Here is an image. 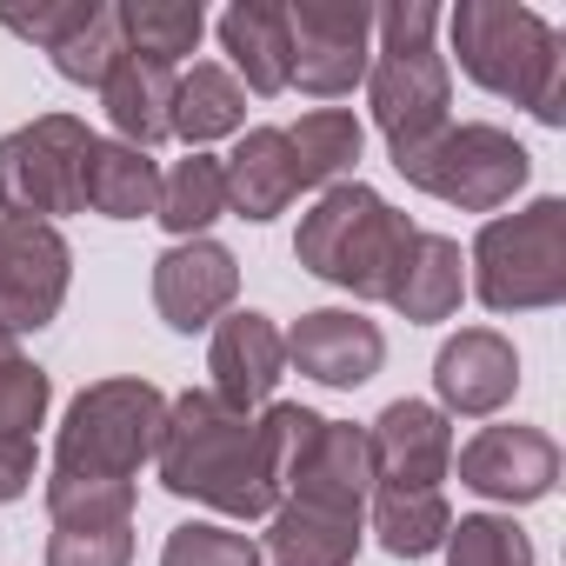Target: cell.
Masks as SVG:
<instances>
[{
	"label": "cell",
	"mask_w": 566,
	"mask_h": 566,
	"mask_svg": "<svg viewBox=\"0 0 566 566\" xmlns=\"http://www.w3.org/2000/svg\"><path fill=\"white\" fill-rule=\"evenodd\" d=\"M120 54H127V41H120V8H114V0H87L81 21L48 48L54 74H61V81H74V87H101V81L114 74V61H120Z\"/></svg>",
	"instance_id": "f1b7e54d"
},
{
	"label": "cell",
	"mask_w": 566,
	"mask_h": 566,
	"mask_svg": "<svg viewBox=\"0 0 566 566\" xmlns=\"http://www.w3.org/2000/svg\"><path fill=\"white\" fill-rule=\"evenodd\" d=\"M367 526L380 533V546L394 559H427L440 553L447 526H453V506L440 486H374L367 493Z\"/></svg>",
	"instance_id": "d4e9b609"
},
{
	"label": "cell",
	"mask_w": 566,
	"mask_h": 566,
	"mask_svg": "<svg viewBox=\"0 0 566 566\" xmlns=\"http://www.w3.org/2000/svg\"><path fill=\"white\" fill-rule=\"evenodd\" d=\"M174 67L160 61H140V54H120L114 74L101 81V107H107V127L114 140L154 154L160 140H174Z\"/></svg>",
	"instance_id": "7402d4cb"
},
{
	"label": "cell",
	"mask_w": 566,
	"mask_h": 566,
	"mask_svg": "<svg viewBox=\"0 0 566 566\" xmlns=\"http://www.w3.org/2000/svg\"><path fill=\"white\" fill-rule=\"evenodd\" d=\"M287 54L294 81L314 101H340L367 81L374 61V8L367 0H294L287 8Z\"/></svg>",
	"instance_id": "30bf717a"
},
{
	"label": "cell",
	"mask_w": 566,
	"mask_h": 566,
	"mask_svg": "<svg viewBox=\"0 0 566 566\" xmlns=\"http://www.w3.org/2000/svg\"><path fill=\"white\" fill-rule=\"evenodd\" d=\"M220 174H227V213H240L253 227L301 200V167H294L287 127H247L233 140V154L220 160Z\"/></svg>",
	"instance_id": "d6986e66"
},
{
	"label": "cell",
	"mask_w": 566,
	"mask_h": 566,
	"mask_svg": "<svg viewBox=\"0 0 566 566\" xmlns=\"http://www.w3.org/2000/svg\"><path fill=\"white\" fill-rule=\"evenodd\" d=\"M453 467H460V486H473L480 500L533 506V500H546L553 480H559V447H553L546 427L506 420V427H480V433L453 453Z\"/></svg>",
	"instance_id": "4fadbf2b"
},
{
	"label": "cell",
	"mask_w": 566,
	"mask_h": 566,
	"mask_svg": "<svg viewBox=\"0 0 566 566\" xmlns=\"http://www.w3.org/2000/svg\"><path fill=\"white\" fill-rule=\"evenodd\" d=\"M154 473L174 500H200L227 520H266L280 506V480H273L260 420L227 407L213 387H187L167 400Z\"/></svg>",
	"instance_id": "7a4b0ae2"
},
{
	"label": "cell",
	"mask_w": 566,
	"mask_h": 566,
	"mask_svg": "<svg viewBox=\"0 0 566 566\" xmlns=\"http://www.w3.org/2000/svg\"><path fill=\"white\" fill-rule=\"evenodd\" d=\"M81 207H94L101 220H147L160 207V160L127 140L94 134L87 167H81Z\"/></svg>",
	"instance_id": "603a6c76"
},
{
	"label": "cell",
	"mask_w": 566,
	"mask_h": 566,
	"mask_svg": "<svg viewBox=\"0 0 566 566\" xmlns=\"http://www.w3.org/2000/svg\"><path fill=\"white\" fill-rule=\"evenodd\" d=\"M74 247L61 227L41 220H0V334H41L67 307Z\"/></svg>",
	"instance_id": "7c38bea8"
},
{
	"label": "cell",
	"mask_w": 566,
	"mask_h": 566,
	"mask_svg": "<svg viewBox=\"0 0 566 566\" xmlns=\"http://www.w3.org/2000/svg\"><path fill=\"white\" fill-rule=\"evenodd\" d=\"M367 493H374L367 427L321 413L314 440L280 480V506L266 513L260 566H354L367 533Z\"/></svg>",
	"instance_id": "6da1fadb"
},
{
	"label": "cell",
	"mask_w": 566,
	"mask_h": 566,
	"mask_svg": "<svg viewBox=\"0 0 566 566\" xmlns=\"http://www.w3.org/2000/svg\"><path fill=\"white\" fill-rule=\"evenodd\" d=\"M280 340H287V367L294 374H307L321 387H340V394L367 387L380 374V360H387V334L367 314H354V307H314Z\"/></svg>",
	"instance_id": "9a60e30c"
},
{
	"label": "cell",
	"mask_w": 566,
	"mask_h": 566,
	"mask_svg": "<svg viewBox=\"0 0 566 566\" xmlns=\"http://www.w3.org/2000/svg\"><path fill=\"white\" fill-rule=\"evenodd\" d=\"M167 427V394L140 374L94 380L74 394L61 433H54V473L61 480H101V486H134V473L154 460Z\"/></svg>",
	"instance_id": "8992f818"
},
{
	"label": "cell",
	"mask_w": 566,
	"mask_h": 566,
	"mask_svg": "<svg viewBox=\"0 0 566 566\" xmlns=\"http://www.w3.org/2000/svg\"><path fill=\"white\" fill-rule=\"evenodd\" d=\"M374 486H440L453 473V420L433 400H394L367 427Z\"/></svg>",
	"instance_id": "e0dca14e"
},
{
	"label": "cell",
	"mask_w": 566,
	"mask_h": 566,
	"mask_svg": "<svg viewBox=\"0 0 566 566\" xmlns=\"http://www.w3.org/2000/svg\"><path fill=\"white\" fill-rule=\"evenodd\" d=\"M440 34L453 41L447 67L460 61L473 87L526 107L539 127H566V41L553 21L513 8V0H460L447 8Z\"/></svg>",
	"instance_id": "3957f363"
},
{
	"label": "cell",
	"mask_w": 566,
	"mask_h": 566,
	"mask_svg": "<svg viewBox=\"0 0 566 566\" xmlns=\"http://www.w3.org/2000/svg\"><path fill=\"white\" fill-rule=\"evenodd\" d=\"M220 54H227V74L273 101L287 94L294 81V54H287V8H273V0H233V8L220 14Z\"/></svg>",
	"instance_id": "44dd1931"
},
{
	"label": "cell",
	"mask_w": 566,
	"mask_h": 566,
	"mask_svg": "<svg viewBox=\"0 0 566 566\" xmlns=\"http://www.w3.org/2000/svg\"><path fill=\"white\" fill-rule=\"evenodd\" d=\"M287 147H294V167H301V193H327V187H340L354 174L367 134H360V120L347 107H314V114H301L287 127Z\"/></svg>",
	"instance_id": "484cf974"
},
{
	"label": "cell",
	"mask_w": 566,
	"mask_h": 566,
	"mask_svg": "<svg viewBox=\"0 0 566 566\" xmlns=\"http://www.w3.org/2000/svg\"><path fill=\"white\" fill-rule=\"evenodd\" d=\"M41 473V447L34 440H0V506H14Z\"/></svg>",
	"instance_id": "836d02e7"
},
{
	"label": "cell",
	"mask_w": 566,
	"mask_h": 566,
	"mask_svg": "<svg viewBox=\"0 0 566 566\" xmlns=\"http://www.w3.org/2000/svg\"><path fill=\"white\" fill-rule=\"evenodd\" d=\"M227 134H247V87L220 61L180 67V81H174V140H187L193 154H207Z\"/></svg>",
	"instance_id": "cb8c5ba5"
},
{
	"label": "cell",
	"mask_w": 566,
	"mask_h": 566,
	"mask_svg": "<svg viewBox=\"0 0 566 566\" xmlns=\"http://www.w3.org/2000/svg\"><path fill=\"white\" fill-rule=\"evenodd\" d=\"M467 301V260H460V240L447 233H427L413 227L394 280H387V307L413 327H433V321H453Z\"/></svg>",
	"instance_id": "ffe728a7"
},
{
	"label": "cell",
	"mask_w": 566,
	"mask_h": 566,
	"mask_svg": "<svg viewBox=\"0 0 566 566\" xmlns=\"http://www.w3.org/2000/svg\"><path fill=\"white\" fill-rule=\"evenodd\" d=\"M227 213V174L213 154H187L174 174H160V207L154 220L174 233V240H207V227Z\"/></svg>",
	"instance_id": "83f0119b"
},
{
	"label": "cell",
	"mask_w": 566,
	"mask_h": 566,
	"mask_svg": "<svg viewBox=\"0 0 566 566\" xmlns=\"http://www.w3.org/2000/svg\"><path fill=\"white\" fill-rule=\"evenodd\" d=\"M433 394H440V413H467V420H486L500 413L513 394H520V354L500 327H460L440 354H433Z\"/></svg>",
	"instance_id": "2e32d148"
},
{
	"label": "cell",
	"mask_w": 566,
	"mask_h": 566,
	"mask_svg": "<svg viewBox=\"0 0 566 566\" xmlns=\"http://www.w3.org/2000/svg\"><path fill=\"white\" fill-rule=\"evenodd\" d=\"M48 407H54L48 367H34L14 334H0V440H34V427H48Z\"/></svg>",
	"instance_id": "f546056e"
},
{
	"label": "cell",
	"mask_w": 566,
	"mask_h": 566,
	"mask_svg": "<svg viewBox=\"0 0 566 566\" xmlns=\"http://www.w3.org/2000/svg\"><path fill=\"white\" fill-rule=\"evenodd\" d=\"M81 8H87V0H34V8H0V28H8V34H21V41H34L41 54L81 21Z\"/></svg>",
	"instance_id": "d6a6232c"
},
{
	"label": "cell",
	"mask_w": 566,
	"mask_h": 566,
	"mask_svg": "<svg viewBox=\"0 0 566 566\" xmlns=\"http://www.w3.org/2000/svg\"><path fill=\"white\" fill-rule=\"evenodd\" d=\"M200 34H207L200 0H120V41L140 61H160L180 74V61L200 48Z\"/></svg>",
	"instance_id": "4316f807"
},
{
	"label": "cell",
	"mask_w": 566,
	"mask_h": 566,
	"mask_svg": "<svg viewBox=\"0 0 566 566\" xmlns=\"http://www.w3.org/2000/svg\"><path fill=\"white\" fill-rule=\"evenodd\" d=\"M394 167L407 174V187H420V193H433L460 213H500L526 187L533 154L493 120H447L433 140H420Z\"/></svg>",
	"instance_id": "ba28073f"
},
{
	"label": "cell",
	"mask_w": 566,
	"mask_h": 566,
	"mask_svg": "<svg viewBox=\"0 0 566 566\" xmlns=\"http://www.w3.org/2000/svg\"><path fill=\"white\" fill-rule=\"evenodd\" d=\"M473 294L493 314H539L566 301V200L539 193L520 213H493L473 233Z\"/></svg>",
	"instance_id": "52a82bcc"
},
{
	"label": "cell",
	"mask_w": 566,
	"mask_h": 566,
	"mask_svg": "<svg viewBox=\"0 0 566 566\" xmlns=\"http://www.w3.org/2000/svg\"><path fill=\"white\" fill-rule=\"evenodd\" d=\"M48 566H134V486L48 473Z\"/></svg>",
	"instance_id": "8fae6325"
},
{
	"label": "cell",
	"mask_w": 566,
	"mask_h": 566,
	"mask_svg": "<svg viewBox=\"0 0 566 566\" xmlns=\"http://www.w3.org/2000/svg\"><path fill=\"white\" fill-rule=\"evenodd\" d=\"M160 566H260V539H247L220 520H187L167 533Z\"/></svg>",
	"instance_id": "1f68e13d"
},
{
	"label": "cell",
	"mask_w": 566,
	"mask_h": 566,
	"mask_svg": "<svg viewBox=\"0 0 566 566\" xmlns=\"http://www.w3.org/2000/svg\"><path fill=\"white\" fill-rule=\"evenodd\" d=\"M207 374H213V394L240 413L266 407L280 374H287V340H280V327L253 307H233L213 321V347H207Z\"/></svg>",
	"instance_id": "ac0fdd59"
},
{
	"label": "cell",
	"mask_w": 566,
	"mask_h": 566,
	"mask_svg": "<svg viewBox=\"0 0 566 566\" xmlns=\"http://www.w3.org/2000/svg\"><path fill=\"white\" fill-rule=\"evenodd\" d=\"M407 240H413V220L387 193H374L367 180H340L301 213L294 260L354 301H387V280H394Z\"/></svg>",
	"instance_id": "5b68a950"
},
{
	"label": "cell",
	"mask_w": 566,
	"mask_h": 566,
	"mask_svg": "<svg viewBox=\"0 0 566 566\" xmlns=\"http://www.w3.org/2000/svg\"><path fill=\"white\" fill-rule=\"evenodd\" d=\"M440 553L447 566H533V539L513 513H460Z\"/></svg>",
	"instance_id": "4dcf8cb0"
},
{
	"label": "cell",
	"mask_w": 566,
	"mask_h": 566,
	"mask_svg": "<svg viewBox=\"0 0 566 566\" xmlns=\"http://www.w3.org/2000/svg\"><path fill=\"white\" fill-rule=\"evenodd\" d=\"M440 21L447 8H433V0H394L374 14V61L360 87L394 160L453 120V67L440 54Z\"/></svg>",
	"instance_id": "277c9868"
},
{
	"label": "cell",
	"mask_w": 566,
	"mask_h": 566,
	"mask_svg": "<svg viewBox=\"0 0 566 566\" xmlns=\"http://www.w3.org/2000/svg\"><path fill=\"white\" fill-rule=\"evenodd\" d=\"M240 294V260L220 240H174L154 260V307L174 334H200L220 314H233Z\"/></svg>",
	"instance_id": "5bb4252c"
},
{
	"label": "cell",
	"mask_w": 566,
	"mask_h": 566,
	"mask_svg": "<svg viewBox=\"0 0 566 566\" xmlns=\"http://www.w3.org/2000/svg\"><path fill=\"white\" fill-rule=\"evenodd\" d=\"M87 147H94V134L81 114H41L14 134H0V220L54 227L61 213H87L81 207Z\"/></svg>",
	"instance_id": "9c48e42d"
}]
</instances>
